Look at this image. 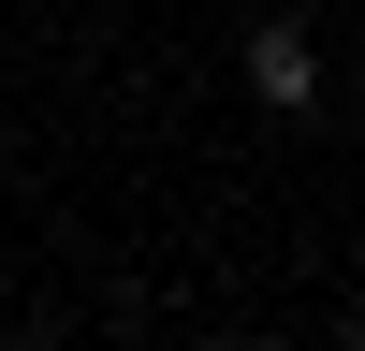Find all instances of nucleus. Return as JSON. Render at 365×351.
<instances>
[{
    "mask_svg": "<svg viewBox=\"0 0 365 351\" xmlns=\"http://www.w3.org/2000/svg\"><path fill=\"white\" fill-rule=\"evenodd\" d=\"M249 88H263V103H307V88H322L307 29H263V44H249Z\"/></svg>",
    "mask_w": 365,
    "mask_h": 351,
    "instance_id": "f257e3e1",
    "label": "nucleus"
}]
</instances>
